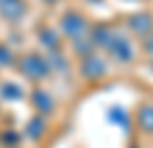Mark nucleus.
I'll list each match as a JSON object with an SVG mask.
<instances>
[{
	"instance_id": "f257e3e1",
	"label": "nucleus",
	"mask_w": 153,
	"mask_h": 148,
	"mask_svg": "<svg viewBox=\"0 0 153 148\" xmlns=\"http://www.w3.org/2000/svg\"><path fill=\"white\" fill-rule=\"evenodd\" d=\"M49 2H53V0H49Z\"/></svg>"
}]
</instances>
